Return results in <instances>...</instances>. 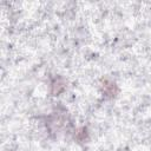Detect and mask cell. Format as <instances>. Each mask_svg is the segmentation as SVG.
<instances>
[{"label":"cell","instance_id":"cell-1","mask_svg":"<svg viewBox=\"0 0 151 151\" xmlns=\"http://www.w3.org/2000/svg\"><path fill=\"white\" fill-rule=\"evenodd\" d=\"M101 93L105 98H113L118 93V86L114 81L110 79H105L101 83Z\"/></svg>","mask_w":151,"mask_h":151},{"label":"cell","instance_id":"cell-2","mask_svg":"<svg viewBox=\"0 0 151 151\" xmlns=\"http://www.w3.org/2000/svg\"><path fill=\"white\" fill-rule=\"evenodd\" d=\"M64 90H65V81L61 78H55L51 84V93L53 96H57Z\"/></svg>","mask_w":151,"mask_h":151},{"label":"cell","instance_id":"cell-3","mask_svg":"<svg viewBox=\"0 0 151 151\" xmlns=\"http://www.w3.org/2000/svg\"><path fill=\"white\" fill-rule=\"evenodd\" d=\"M74 138H77V140H79V142H85L87 139V130H86V127L78 129L77 132L74 133Z\"/></svg>","mask_w":151,"mask_h":151}]
</instances>
